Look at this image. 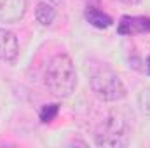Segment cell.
<instances>
[{
    "label": "cell",
    "instance_id": "4",
    "mask_svg": "<svg viewBox=\"0 0 150 148\" xmlns=\"http://www.w3.org/2000/svg\"><path fill=\"white\" fill-rule=\"evenodd\" d=\"M26 12V0H0V23H18Z\"/></svg>",
    "mask_w": 150,
    "mask_h": 148
},
{
    "label": "cell",
    "instance_id": "11",
    "mask_svg": "<svg viewBox=\"0 0 150 148\" xmlns=\"http://www.w3.org/2000/svg\"><path fill=\"white\" fill-rule=\"evenodd\" d=\"M47 2H51V4H59L61 0H47Z\"/></svg>",
    "mask_w": 150,
    "mask_h": 148
},
{
    "label": "cell",
    "instance_id": "12",
    "mask_svg": "<svg viewBox=\"0 0 150 148\" xmlns=\"http://www.w3.org/2000/svg\"><path fill=\"white\" fill-rule=\"evenodd\" d=\"M149 70H150V58H149Z\"/></svg>",
    "mask_w": 150,
    "mask_h": 148
},
{
    "label": "cell",
    "instance_id": "9",
    "mask_svg": "<svg viewBox=\"0 0 150 148\" xmlns=\"http://www.w3.org/2000/svg\"><path fill=\"white\" fill-rule=\"evenodd\" d=\"M58 111H59V106H58V105H45V106L40 110V122H44V124L52 122L54 117L58 115Z\"/></svg>",
    "mask_w": 150,
    "mask_h": 148
},
{
    "label": "cell",
    "instance_id": "10",
    "mask_svg": "<svg viewBox=\"0 0 150 148\" xmlns=\"http://www.w3.org/2000/svg\"><path fill=\"white\" fill-rule=\"evenodd\" d=\"M120 2H124V4H129V5H133V4H138L140 0H120Z\"/></svg>",
    "mask_w": 150,
    "mask_h": 148
},
{
    "label": "cell",
    "instance_id": "6",
    "mask_svg": "<svg viewBox=\"0 0 150 148\" xmlns=\"http://www.w3.org/2000/svg\"><path fill=\"white\" fill-rule=\"evenodd\" d=\"M117 32L120 35H133V33L150 32V18H143V16H124L119 21Z\"/></svg>",
    "mask_w": 150,
    "mask_h": 148
},
{
    "label": "cell",
    "instance_id": "2",
    "mask_svg": "<svg viewBox=\"0 0 150 148\" xmlns=\"http://www.w3.org/2000/svg\"><path fill=\"white\" fill-rule=\"evenodd\" d=\"M91 91L100 98L101 101H120L126 98V85L120 80V77L113 72L110 66L103 65L96 68L89 77Z\"/></svg>",
    "mask_w": 150,
    "mask_h": 148
},
{
    "label": "cell",
    "instance_id": "8",
    "mask_svg": "<svg viewBox=\"0 0 150 148\" xmlns=\"http://www.w3.org/2000/svg\"><path fill=\"white\" fill-rule=\"evenodd\" d=\"M54 18H56V9H54L51 4H47V2H40V4L37 5V9H35V19H37L42 26H49V25H52Z\"/></svg>",
    "mask_w": 150,
    "mask_h": 148
},
{
    "label": "cell",
    "instance_id": "5",
    "mask_svg": "<svg viewBox=\"0 0 150 148\" xmlns=\"http://www.w3.org/2000/svg\"><path fill=\"white\" fill-rule=\"evenodd\" d=\"M19 54V42L18 37L5 30V28H0V61H5V63H12Z\"/></svg>",
    "mask_w": 150,
    "mask_h": 148
},
{
    "label": "cell",
    "instance_id": "7",
    "mask_svg": "<svg viewBox=\"0 0 150 148\" xmlns=\"http://www.w3.org/2000/svg\"><path fill=\"white\" fill-rule=\"evenodd\" d=\"M86 19L93 25V26H96V28H108L110 25H112V18L108 16V14H105L103 11H100V9H96V7H87L86 9Z\"/></svg>",
    "mask_w": 150,
    "mask_h": 148
},
{
    "label": "cell",
    "instance_id": "1",
    "mask_svg": "<svg viewBox=\"0 0 150 148\" xmlns=\"http://www.w3.org/2000/svg\"><path fill=\"white\" fill-rule=\"evenodd\" d=\"M44 85L58 98H68L77 87L75 65L67 54H56L47 59L44 66Z\"/></svg>",
    "mask_w": 150,
    "mask_h": 148
},
{
    "label": "cell",
    "instance_id": "3",
    "mask_svg": "<svg viewBox=\"0 0 150 148\" xmlns=\"http://www.w3.org/2000/svg\"><path fill=\"white\" fill-rule=\"evenodd\" d=\"M127 143H129V134L124 120L117 115H108L96 132V145L119 148L126 147Z\"/></svg>",
    "mask_w": 150,
    "mask_h": 148
}]
</instances>
